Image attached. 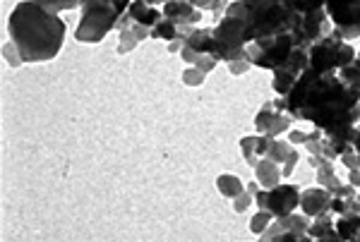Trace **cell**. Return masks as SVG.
<instances>
[{
	"mask_svg": "<svg viewBox=\"0 0 360 242\" xmlns=\"http://www.w3.org/2000/svg\"><path fill=\"white\" fill-rule=\"evenodd\" d=\"M360 91L351 89L339 74H319L305 70L286 96V113L293 120L312 123L327 137L353 130L360 123Z\"/></svg>",
	"mask_w": 360,
	"mask_h": 242,
	"instance_id": "obj_1",
	"label": "cell"
},
{
	"mask_svg": "<svg viewBox=\"0 0 360 242\" xmlns=\"http://www.w3.org/2000/svg\"><path fill=\"white\" fill-rule=\"evenodd\" d=\"M10 41L25 62H46L60 53L65 41V22L44 3H17L8 22Z\"/></svg>",
	"mask_w": 360,
	"mask_h": 242,
	"instance_id": "obj_2",
	"label": "cell"
},
{
	"mask_svg": "<svg viewBox=\"0 0 360 242\" xmlns=\"http://www.w3.org/2000/svg\"><path fill=\"white\" fill-rule=\"evenodd\" d=\"M226 15H238L245 22L248 46L300 29V15L293 13L288 0H236L229 3Z\"/></svg>",
	"mask_w": 360,
	"mask_h": 242,
	"instance_id": "obj_3",
	"label": "cell"
},
{
	"mask_svg": "<svg viewBox=\"0 0 360 242\" xmlns=\"http://www.w3.org/2000/svg\"><path fill=\"white\" fill-rule=\"evenodd\" d=\"M130 3L123 0H89L82 3V20L75 29V39L79 43H98L106 39L111 29L120 27L123 17L127 15Z\"/></svg>",
	"mask_w": 360,
	"mask_h": 242,
	"instance_id": "obj_4",
	"label": "cell"
},
{
	"mask_svg": "<svg viewBox=\"0 0 360 242\" xmlns=\"http://www.w3.org/2000/svg\"><path fill=\"white\" fill-rule=\"evenodd\" d=\"M300 48L298 36L295 32L288 34H278V36L271 39H262L257 43L248 46V60L252 62V67H264V70H278L288 62L295 51Z\"/></svg>",
	"mask_w": 360,
	"mask_h": 242,
	"instance_id": "obj_5",
	"label": "cell"
},
{
	"mask_svg": "<svg viewBox=\"0 0 360 242\" xmlns=\"http://www.w3.org/2000/svg\"><path fill=\"white\" fill-rule=\"evenodd\" d=\"M214 55L219 62H238L248 60V43H245V22L238 15H226L214 27Z\"/></svg>",
	"mask_w": 360,
	"mask_h": 242,
	"instance_id": "obj_6",
	"label": "cell"
},
{
	"mask_svg": "<svg viewBox=\"0 0 360 242\" xmlns=\"http://www.w3.org/2000/svg\"><path fill=\"white\" fill-rule=\"evenodd\" d=\"M307 53H310V70L319 74H336L356 60L358 51L351 43L341 41L336 34H329V36H324L322 41L312 46Z\"/></svg>",
	"mask_w": 360,
	"mask_h": 242,
	"instance_id": "obj_7",
	"label": "cell"
},
{
	"mask_svg": "<svg viewBox=\"0 0 360 242\" xmlns=\"http://www.w3.org/2000/svg\"><path fill=\"white\" fill-rule=\"evenodd\" d=\"M288 5H291L293 13L300 15V29L295 32V36H298V43L303 51H310L317 41H322L324 36L332 34L324 3H307V0L295 3V0H288Z\"/></svg>",
	"mask_w": 360,
	"mask_h": 242,
	"instance_id": "obj_8",
	"label": "cell"
},
{
	"mask_svg": "<svg viewBox=\"0 0 360 242\" xmlns=\"http://www.w3.org/2000/svg\"><path fill=\"white\" fill-rule=\"evenodd\" d=\"M324 10L334 25L332 34L341 41L348 43L360 36V0H327Z\"/></svg>",
	"mask_w": 360,
	"mask_h": 242,
	"instance_id": "obj_9",
	"label": "cell"
},
{
	"mask_svg": "<svg viewBox=\"0 0 360 242\" xmlns=\"http://www.w3.org/2000/svg\"><path fill=\"white\" fill-rule=\"evenodd\" d=\"M255 204L259 206V211H269L274 218L291 216L300 206V189L295 185H276L274 189H259L255 194Z\"/></svg>",
	"mask_w": 360,
	"mask_h": 242,
	"instance_id": "obj_10",
	"label": "cell"
},
{
	"mask_svg": "<svg viewBox=\"0 0 360 242\" xmlns=\"http://www.w3.org/2000/svg\"><path fill=\"white\" fill-rule=\"evenodd\" d=\"M286 99L276 96L274 101H266L259 113L255 115V128H257L259 135L271 137V140H278L281 135H288L291 132V123L293 118L286 113Z\"/></svg>",
	"mask_w": 360,
	"mask_h": 242,
	"instance_id": "obj_11",
	"label": "cell"
},
{
	"mask_svg": "<svg viewBox=\"0 0 360 242\" xmlns=\"http://www.w3.org/2000/svg\"><path fill=\"white\" fill-rule=\"evenodd\" d=\"M305 70H310V53L303 51V48H298L291 58H288L286 65L274 70V91H276V96L286 99V96L291 94V89L295 86V82L300 79V74H303Z\"/></svg>",
	"mask_w": 360,
	"mask_h": 242,
	"instance_id": "obj_12",
	"label": "cell"
},
{
	"mask_svg": "<svg viewBox=\"0 0 360 242\" xmlns=\"http://www.w3.org/2000/svg\"><path fill=\"white\" fill-rule=\"evenodd\" d=\"M332 192L322 187H310L300 192V206H303V216L319 218L324 214H332Z\"/></svg>",
	"mask_w": 360,
	"mask_h": 242,
	"instance_id": "obj_13",
	"label": "cell"
},
{
	"mask_svg": "<svg viewBox=\"0 0 360 242\" xmlns=\"http://www.w3.org/2000/svg\"><path fill=\"white\" fill-rule=\"evenodd\" d=\"M164 17L166 20H171L173 25H178L180 29L185 27H195L197 22L202 20V13L195 8L193 3H185V0H171V3L164 5Z\"/></svg>",
	"mask_w": 360,
	"mask_h": 242,
	"instance_id": "obj_14",
	"label": "cell"
},
{
	"mask_svg": "<svg viewBox=\"0 0 360 242\" xmlns=\"http://www.w3.org/2000/svg\"><path fill=\"white\" fill-rule=\"evenodd\" d=\"M266 159L274 161L276 166H281V175L288 177V175H293L300 154H298V149L291 147V144H286L281 140H271L269 152H266Z\"/></svg>",
	"mask_w": 360,
	"mask_h": 242,
	"instance_id": "obj_15",
	"label": "cell"
},
{
	"mask_svg": "<svg viewBox=\"0 0 360 242\" xmlns=\"http://www.w3.org/2000/svg\"><path fill=\"white\" fill-rule=\"evenodd\" d=\"M127 17H130L135 25L152 32V29L159 25L161 20H164V13H161V10H156L154 3H142V0H135V3H130V8H127Z\"/></svg>",
	"mask_w": 360,
	"mask_h": 242,
	"instance_id": "obj_16",
	"label": "cell"
},
{
	"mask_svg": "<svg viewBox=\"0 0 360 242\" xmlns=\"http://www.w3.org/2000/svg\"><path fill=\"white\" fill-rule=\"evenodd\" d=\"M120 41H118V53H130V51H135V46L139 41H144V39H149V29L135 25V22L130 20V17H123V22H120Z\"/></svg>",
	"mask_w": 360,
	"mask_h": 242,
	"instance_id": "obj_17",
	"label": "cell"
},
{
	"mask_svg": "<svg viewBox=\"0 0 360 242\" xmlns=\"http://www.w3.org/2000/svg\"><path fill=\"white\" fill-rule=\"evenodd\" d=\"M269 144H271V137H264V135H250V137H243L240 140V152L245 156L248 166H257L259 161L266 159V152H269Z\"/></svg>",
	"mask_w": 360,
	"mask_h": 242,
	"instance_id": "obj_18",
	"label": "cell"
},
{
	"mask_svg": "<svg viewBox=\"0 0 360 242\" xmlns=\"http://www.w3.org/2000/svg\"><path fill=\"white\" fill-rule=\"evenodd\" d=\"M307 235H310L315 242H344L341 240V235L336 233V221L332 218V214L312 218L310 228H307Z\"/></svg>",
	"mask_w": 360,
	"mask_h": 242,
	"instance_id": "obj_19",
	"label": "cell"
},
{
	"mask_svg": "<svg viewBox=\"0 0 360 242\" xmlns=\"http://www.w3.org/2000/svg\"><path fill=\"white\" fill-rule=\"evenodd\" d=\"M255 177H257L262 189H274L276 185H281V180H283L281 166H276L274 161H269V159H262L255 166Z\"/></svg>",
	"mask_w": 360,
	"mask_h": 242,
	"instance_id": "obj_20",
	"label": "cell"
},
{
	"mask_svg": "<svg viewBox=\"0 0 360 242\" xmlns=\"http://www.w3.org/2000/svg\"><path fill=\"white\" fill-rule=\"evenodd\" d=\"M305 149H307V154H310V156L327 159V161H332V163H334V159H339L334 154V149H332V144H329V140L324 137V132H319L315 128L310 130V137H307Z\"/></svg>",
	"mask_w": 360,
	"mask_h": 242,
	"instance_id": "obj_21",
	"label": "cell"
},
{
	"mask_svg": "<svg viewBox=\"0 0 360 242\" xmlns=\"http://www.w3.org/2000/svg\"><path fill=\"white\" fill-rule=\"evenodd\" d=\"M185 48L195 51V53H200V55H214V29H195L193 36L185 43Z\"/></svg>",
	"mask_w": 360,
	"mask_h": 242,
	"instance_id": "obj_22",
	"label": "cell"
},
{
	"mask_svg": "<svg viewBox=\"0 0 360 242\" xmlns=\"http://www.w3.org/2000/svg\"><path fill=\"white\" fill-rule=\"evenodd\" d=\"M217 187L226 199H238L243 192H245V182H243L238 175H231V173L217 177Z\"/></svg>",
	"mask_w": 360,
	"mask_h": 242,
	"instance_id": "obj_23",
	"label": "cell"
},
{
	"mask_svg": "<svg viewBox=\"0 0 360 242\" xmlns=\"http://www.w3.org/2000/svg\"><path fill=\"white\" fill-rule=\"evenodd\" d=\"M336 233L344 242H351L360 233V214H344L336 218Z\"/></svg>",
	"mask_w": 360,
	"mask_h": 242,
	"instance_id": "obj_24",
	"label": "cell"
},
{
	"mask_svg": "<svg viewBox=\"0 0 360 242\" xmlns=\"http://www.w3.org/2000/svg\"><path fill=\"white\" fill-rule=\"evenodd\" d=\"M276 226L283 228V230H291L295 235H307V228H310V221H307V216H300V214H291V216H283V218H274Z\"/></svg>",
	"mask_w": 360,
	"mask_h": 242,
	"instance_id": "obj_25",
	"label": "cell"
},
{
	"mask_svg": "<svg viewBox=\"0 0 360 242\" xmlns=\"http://www.w3.org/2000/svg\"><path fill=\"white\" fill-rule=\"evenodd\" d=\"M149 36L159 39V41H168V43H171V41H176V39L180 36V27L173 25L171 20H166V17H164V20H161L159 25H156L152 32H149Z\"/></svg>",
	"mask_w": 360,
	"mask_h": 242,
	"instance_id": "obj_26",
	"label": "cell"
},
{
	"mask_svg": "<svg viewBox=\"0 0 360 242\" xmlns=\"http://www.w3.org/2000/svg\"><path fill=\"white\" fill-rule=\"evenodd\" d=\"M332 214L344 216V214H360L358 197H334L332 199Z\"/></svg>",
	"mask_w": 360,
	"mask_h": 242,
	"instance_id": "obj_27",
	"label": "cell"
},
{
	"mask_svg": "<svg viewBox=\"0 0 360 242\" xmlns=\"http://www.w3.org/2000/svg\"><path fill=\"white\" fill-rule=\"evenodd\" d=\"M336 74H339V79L346 86H351V89H358L360 91V58H356V60H353L351 65L344 67V70H339Z\"/></svg>",
	"mask_w": 360,
	"mask_h": 242,
	"instance_id": "obj_28",
	"label": "cell"
},
{
	"mask_svg": "<svg viewBox=\"0 0 360 242\" xmlns=\"http://www.w3.org/2000/svg\"><path fill=\"white\" fill-rule=\"evenodd\" d=\"M271 223H274V216H271L269 211H257V214L250 218V230H252L257 238H262Z\"/></svg>",
	"mask_w": 360,
	"mask_h": 242,
	"instance_id": "obj_29",
	"label": "cell"
},
{
	"mask_svg": "<svg viewBox=\"0 0 360 242\" xmlns=\"http://www.w3.org/2000/svg\"><path fill=\"white\" fill-rule=\"evenodd\" d=\"M264 238L269 240V242H298V240H300V235L291 233V230H283V228H278V226H276V221H274L269 228H266Z\"/></svg>",
	"mask_w": 360,
	"mask_h": 242,
	"instance_id": "obj_30",
	"label": "cell"
},
{
	"mask_svg": "<svg viewBox=\"0 0 360 242\" xmlns=\"http://www.w3.org/2000/svg\"><path fill=\"white\" fill-rule=\"evenodd\" d=\"M207 74L202 70H197V67H188V70L183 72V82L188 86H200L202 82H205Z\"/></svg>",
	"mask_w": 360,
	"mask_h": 242,
	"instance_id": "obj_31",
	"label": "cell"
},
{
	"mask_svg": "<svg viewBox=\"0 0 360 242\" xmlns=\"http://www.w3.org/2000/svg\"><path fill=\"white\" fill-rule=\"evenodd\" d=\"M217 65H219V60H217V58H214V55H200V58H197V62H195L193 67H197V70H202L205 74H209V72H212Z\"/></svg>",
	"mask_w": 360,
	"mask_h": 242,
	"instance_id": "obj_32",
	"label": "cell"
},
{
	"mask_svg": "<svg viewBox=\"0 0 360 242\" xmlns=\"http://www.w3.org/2000/svg\"><path fill=\"white\" fill-rule=\"evenodd\" d=\"M252 204H255V194L248 192V187H245V192H243L240 197L233 199V209L238 211V214H243V211H245L248 206H252Z\"/></svg>",
	"mask_w": 360,
	"mask_h": 242,
	"instance_id": "obj_33",
	"label": "cell"
},
{
	"mask_svg": "<svg viewBox=\"0 0 360 242\" xmlns=\"http://www.w3.org/2000/svg\"><path fill=\"white\" fill-rule=\"evenodd\" d=\"M307 137H310V132L291 130V132H288V144H291V147H305V144H307Z\"/></svg>",
	"mask_w": 360,
	"mask_h": 242,
	"instance_id": "obj_34",
	"label": "cell"
},
{
	"mask_svg": "<svg viewBox=\"0 0 360 242\" xmlns=\"http://www.w3.org/2000/svg\"><path fill=\"white\" fill-rule=\"evenodd\" d=\"M341 159V166H346L348 170H360V156L356 152H346L344 156H339Z\"/></svg>",
	"mask_w": 360,
	"mask_h": 242,
	"instance_id": "obj_35",
	"label": "cell"
},
{
	"mask_svg": "<svg viewBox=\"0 0 360 242\" xmlns=\"http://www.w3.org/2000/svg\"><path fill=\"white\" fill-rule=\"evenodd\" d=\"M231 72H233V74H243V72H248L250 70V67H252V62H250V60H238V62H231Z\"/></svg>",
	"mask_w": 360,
	"mask_h": 242,
	"instance_id": "obj_36",
	"label": "cell"
},
{
	"mask_svg": "<svg viewBox=\"0 0 360 242\" xmlns=\"http://www.w3.org/2000/svg\"><path fill=\"white\" fill-rule=\"evenodd\" d=\"M197 10H226V3H193Z\"/></svg>",
	"mask_w": 360,
	"mask_h": 242,
	"instance_id": "obj_37",
	"label": "cell"
},
{
	"mask_svg": "<svg viewBox=\"0 0 360 242\" xmlns=\"http://www.w3.org/2000/svg\"><path fill=\"white\" fill-rule=\"evenodd\" d=\"M348 185H351V187H360V170H351V173H348Z\"/></svg>",
	"mask_w": 360,
	"mask_h": 242,
	"instance_id": "obj_38",
	"label": "cell"
},
{
	"mask_svg": "<svg viewBox=\"0 0 360 242\" xmlns=\"http://www.w3.org/2000/svg\"><path fill=\"white\" fill-rule=\"evenodd\" d=\"M353 152L360 156V123L356 125V132H353Z\"/></svg>",
	"mask_w": 360,
	"mask_h": 242,
	"instance_id": "obj_39",
	"label": "cell"
},
{
	"mask_svg": "<svg viewBox=\"0 0 360 242\" xmlns=\"http://www.w3.org/2000/svg\"><path fill=\"white\" fill-rule=\"evenodd\" d=\"M298 242H315V240H312V238H310V235H303V238H300Z\"/></svg>",
	"mask_w": 360,
	"mask_h": 242,
	"instance_id": "obj_40",
	"label": "cell"
},
{
	"mask_svg": "<svg viewBox=\"0 0 360 242\" xmlns=\"http://www.w3.org/2000/svg\"><path fill=\"white\" fill-rule=\"evenodd\" d=\"M351 242H360V233H358V235H356V238H353Z\"/></svg>",
	"mask_w": 360,
	"mask_h": 242,
	"instance_id": "obj_41",
	"label": "cell"
},
{
	"mask_svg": "<svg viewBox=\"0 0 360 242\" xmlns=\"http://www.w3.org/2000/svg\"><path fill=\"white\" fill-rule=\"evenodd\" d=\"M257 242H269V240H266V238H264V235H262V238H259Z\"/></svg>",
	"mask_w": 360,
	"mask_h": 242,
	"instance_id": "obj_42",
	"label": "cell"
},
{
	"mask_svg": "<svg viewBox=\"0 0 360 242\" xmlns=\"http://www.w3.org/2000/svg\"><path fill=\"white\" fill-rule=\"evenodd\" d=\"M358 204H360V194H358Z\"/></svg>",
	"mask_w": 360,
	"mask_h": 242,
	"instance_id": "obj_43",
	"label": "cell"
},
{
	"mask_svg": "<svg viewBox=\"0 0 360 242\" xmlns=\"http://www.w3.org/2000/svg\"><path fill=\"white\" fill-rule=\"evenodd\" d=\"M356 58H360V51H358V55H356Z\"/></svg>",
	"mask_w": 360,
	"mask_h": 242,
	"instance_id": "obj_44",
	"label": "cell"
}]
</instances>
